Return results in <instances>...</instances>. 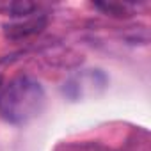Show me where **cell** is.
<instances>
[{
    "mask_svg": "<svg viewBox=\"0 0 151 151\" xmlns=\"http://www.w3.org/2000/svg\"><path fill=\"white\" fill-rule=\"evenodd\" d=\"M46 96L37 80L20 75L0 89V117L9 124H27L41 116Z\"/></svg>",
    "mask_w": 151,
    "mask_h": 151,
    "instance_id": "cell-1",
    "label": "cell"
},
{
    "mask_svg": "<svg viewBox=\"0 0 151 151\" xmlns=\"http://www.w3.org/2000/svg\"><path fill=\"white\" fill-rule=\"evenodd\" d=\"M0 89H2V75H0Z\"/></svg>",
    "mask_w": 151,
    "mask_h": 151,
    "instance_id": "cell-2",
    "label": "cell"
}]
</instances>
